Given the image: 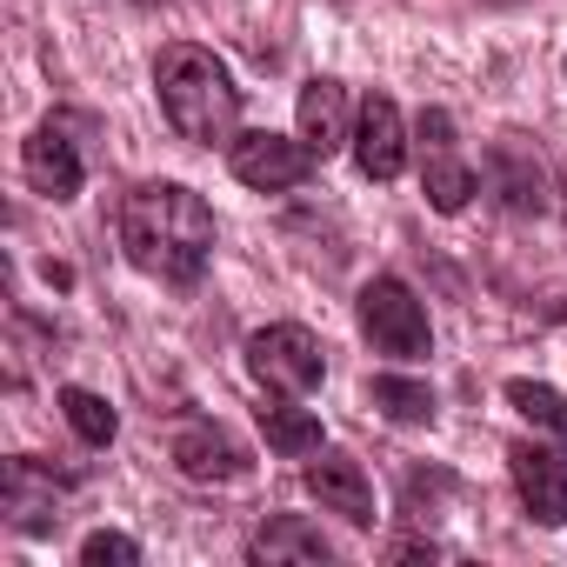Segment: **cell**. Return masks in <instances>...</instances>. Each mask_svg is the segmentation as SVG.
<instances>
[{"label": "cell", "instance_id": "obj_1", "mask_svg": "<svg viewBox=\"0 0 567 567\" xmlns=\"http://www.w3.org/2000/svg\"><path fill=\"white\" fill-rule=\"evenodd\" d=\"M114 234H121V254L141 274L167 280V288H194L214 260V207L181 181H141L121 200Z\"/></svg>", "mask_w": 567, "mask_h": 567}, {"label": "cell", "instance_id": "obj_2", "mask_svg": "<svg viewBox=\"0 0 567 567\" xmlns=\"http://www.w3.org/2000/svg\"><path fill=\"white\" fill-rule=\"evenodd\" d=\"M154 94H161V114L181 141L194 147H227L240 134V87L227 74V61L200 41H174L161 48L154 61Z\"/></svg>", "mask_w": 567, "mask_h": 567}, {"label": "cell", "instance_id": "obj_3", "mask_svg": "<svg viewBox=\"0 0 567 567\" xmlns=\"http://www.w3.org/2000/svg\"><path fill=\"white\" fill-rule=\"evenodd\" d=\"M361 334L388 361H427V348H434L427 308L414 301V288H408L401 274H374L368 288H361Z\"/></svg>", "mask_w": 567, "mask_h": 567}, {"label": "cell", "instance_id": "obj_4", "mask_svg": "<svg viewBox=\"0 0 567 567\" xmlns=\"http://www.w3.org/2000/svg\"><path fill=\"white\" fill-rule=\"evenodd\" d=\"M247 374L267 388V394H315L328 381V354L321 341L301 328V321H274L260 334H247Z\"/></svg>", "mask_w": 567, "mask_h": 567}, {"label": "cell", "instance_id": "obj_5", "mask_svg": "<svg viewBox=\"0 0 567 567\" xmlns=\"http://www.w3.org/2000/svg\"><path fill=\"white\" fill-rule=\"evenodd\" d=\"M227 167L254 194H295L321 161H315V147L301 134H267V127H254V134H234L227 141Z\"/></svg>", "mask_w": 567, "mask_h": 567}, {"label": "cell", "instance_id": "obj_6", "mask_svg": "<svg viewBox=\"0 0 567 567\" xmlns=\"http://www.w3.org/2000/svg\"><path fill=\"white\" fill-rule=\"evenodd\" d=\"M507 474H514V494H520L534 527H560L567 520V447L514 441L507 447Z\"/></svg>", "mask_w": 567, "mask_h": 567}, {"label": "cell", "instance_id": "obj_7", "mask_svg": "<svg viewBox=\"0 0 567 567\" xmlns=\"http://www.w3.org/2000/svg\"><path fill=\"white\" fill-rule=\"evenodd\" d=\"M21 174H28V187L41 194V200H74L81 187H87V161H81V141L61 127V121H41L34 134H28V147H21Z\"/></svg>", "mask_w": 567, "mask_h": 567}, {"label": "cell", "instance_id": "obj_8", "mask_svg": "<svg viewBox=\"0 0 567 567\" xmlns=\"http://www.w3.org/2000/svg\"><path fill=\"white\" fill-rule=\"evenodd\" d=\"M348 147H354V167L368 181H401V167H408V121H401V107L388 94H361Z\"/></svg>", "mask_w": 567, "mask_h": 567}, {"label": "cell", "instance_id": "obj_9", "mask_svg": "<svg viewBox=\"0 0 567 567\" xmlns=\"http://www.w3.org/2000/svg\"><path fill=\"white\" fill-rule=\"evenodd\" d=\"M308 494L328 514H341L348 527H374V481H368V467L354 454H334V447L308 454Z\"/></svg>", "mask_w": 567, "mask_h": 567}, {"label": "cell", "instance_id": "obj_10", "mask_svg": "<svg viewBox=\"0 0 567 567\" xmlns=\"http://www.w3.org/2000/svg\"><path fill=\"white\" fill-rule=\"evenodd\" d=\"M487 181H494V194H501L507 214H540L547 207V167H540V154L520 134H507V141L487 147Z\"/></svg>", "mask_w": 567, "mask_h": 567}, {"label": "cell", "instance_id": "obj_11", "mask_svg": "<svg viewBox=\"0 0 567 567\" xmlns=\"http://www.w3.org/2000/svg\"><path fill=\"white\" fill-rule=\"evenodd\" d=\"M295 121H301V141L315 147V161H328V154H341V147L354 141L348 87H341L334 74H315V81L301 87V107H295Z\"/></svg>", "mask_w": 567, "mask_h": 567}, {"label": "cell", "instance_id": "obj_12", "mask_svg": "<svg viewBox=\"0 0 567 567\" xmlns=\"http://www.w3.org/2000/svg\"><path fill=\"white\" fill-rule=\"evenodd\" d=\"M174 467H181L187 481H240L254 461H247V447H240L227 427L194 421V427H181V434H174Z\"/></svg>", "mask_w": 567, "mask_h": 567}, {"label": "cell", "instance_id": "obj_13", "mask_svg": "<svg viewBox=\"0 0 567 567\" xmlns=\"http://www.w3.org/2000/svg\"><path fill=\"white\" fill-rule=\"evenodd\" d=\"M61 487H74L68 474H48L41 461H8V514H14V527L21 534H34V527H48L54 520V494Z\"/></svg>", "mask_w": 567, "mask_h": 567}, {"label": "cell", "instance_id": "obj_14", "mask_svg": "<svg viewBox=\"0 0 567 567\" xmlns=\"http://www.w3.org/2000/svg\"><path fill=\"white\" fill-rule=\"evenodd\" d=\"M247 554L267 560V567H280V560H334V540H328L321 527H308L301 514H274V520L254 534Z\"/></svg>", "mask_w": 567, "mask_h": 567}, {"label": "cell", "instance_id": "obj_15", "mask_svg": "<svg viewBox=\"0 0 567 567\" xmlns=\"http://www.w3.org/2000/svg\"><path fill=\"white\" fill-rule=\"evenodd\" d=\"M260 434H267V447H274V454H288V461L321 454V414L295 408V394H280V401H267V408H260Z\"/></svg>", "mask_w": 567, "mask_h": 567}, {"label": "cell", "instance_id": "obj_16", "mask_svg": "<svg viewBox=\"0 0 567 567\" xmlns=\"http://www.w3.org/2000/svg\"><path fill=\"white\" fill-rule=\"evenodd\" d=\"M421 194H427L434 214H461V207L481 194V174H474L467 161H454V147H447V154H427V167H421Z\"/></svg>", "mask_w": 567, "mask_h": 567}, {"label": "cell", "instance_id": "obj_17", "mask_svg": "<svg viewBox=\"0 0 567 567\" xmlns=\"http://www.w3.org/2000/svg\"><path fill=\"white\" fill-rule=\"evenodd\" d=\"M368 401H374L388 421H401V427H421V421H434V388H427V381H408V374H374Z\"/></svg>", "mask_w": 567, "mask_h": 567}, {"label": "cell", "instance_id": "obj_18", "mask_svg": "<svg viewBox=\"0 0 567 567\" xmlns=\"http://www.w3.org/2000/svg\"><path fill=\"white\" fill-rule=\"evenodd\" d=\"M61 414H68V427H74L87 447H114V434H121V414H114L94 388H61Z\"/></svg>", "mask_w": 567, "mask_h": 567}, {"label": "cell", "instance_id": "obj_19", "mask_svg": "<svg viewBox=\"0 0 567 567\" xmlns=\"http://www.w3.org/2000/svg\"><path fill=\"white\" fill-rule=\"evenodd\" d=\"M507 408H514L520 421H534L540 434L567 441V394H560V388H547V381H507Z\"/></svg>", "mask_w": 567, "mask_h": 567}, {"label": "cell", "instance_id": "obj_20", "mask_svg": "<svg viewBox=\"0 0 567 567\" xmlns=\"http://www.w3.org/2000/svg\"><path fill=\"white\" fill-rule=\"evenodd\" d=\"M81 560H87V567H134V560H141V540H127V534H107V527H101V534H87V540H81Z\"/></svg>", "mask_w": 567, "mask_h": 567}, {"label": "cell", "instance_id": "obj_21", "mask_svg": "<svg viewBox=\"0 0 567 567\" xmlns=\"http://www.w3.org/2000/svg\"><path fill=\"white\" fill-rule=\"evenodd\" d=\"M421 147H427V154H447V147H454V121H447V107H421Z\"/></svg>", "mask_w": 567, "mask_h": 567}]
</instances>
